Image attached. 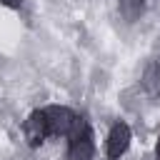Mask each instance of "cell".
Instances as JSON below:
<instances>
[{"instance_id": "4", "label": "cell", "mask_w": 160, "mask_h": 160, "mask_svg": "<svg viewBox=\"0 0 160 160\" xmlns=\"http://www.w3.org/2000/svg\"><path fill=\"white\" fill-rule=\"evenodd\" d=\"M45 138H50V135H48V125H45V115H42V110H35V112L25 120V140H28L32 148H38Z\"/></svg>"}, {"instance_id": "7", "label": "cell", "mask_w": 160, "mask_h": 160, "mask_svg": "<svg viewBox=\"0 0 160 160\" xmlns=\"http://www.w3.org/2000/svg\"><path fill=\"white\" fill-rule=\"evenodd\" d=\"M0 2H2V5H8V8H18L22 0H0Z\"/></svg>"}, {"instance_id": "5", "label": "cell", "mask_w": 160, "mask_h": 160, "mask_svg": "<svg viewBox=\"0 0 160 160\" xmlns=\"http://www.w3.org/2000/svg\"><path fill=\"white\" fill-rule=\"evenodd\" d=\"M142 88L150 95H160V62H150L142 72Z\"/></svg>"}, {"instance_id": "2", "label": "cell", "mask_w": 160, "mask_h": 160, "mask_svg": "<svg viewBox=\"0 0 160 160\" xmlns=\"http://www.w3.org/2000/svg\"><path fill=\"white\" fill-rule=\"evenodd\" d=\"M42 115H45L48 135H70V130H72V125H75V120H78V115H75L72 110L58 108V105L45 108Z\"/></svg>"}, {"instance_id": "6", "label": "cell", "mask_w": 160, "mask_h": 160, "mask_svg": "<svg viewBox=\"0 0 160 160\" xmlns=\"http://www.w3.org/2000/svg\"><path fill=\"white\" fill-rule=\"evenodd\" d=\"M145 10V0H120V12L128 20H138Z\"/></svg>"}, {"instance_id": "3", "label": "cell", "mask_w": 160, "mask_h": 160, "mask_svg": "<svg viewBox=\"0 0 160 160\" xmlns=\"http://www.w3.org/2000/svg\"><path fill=\"white\" fill-rule=\"evenodd\" d=\"M130 145V128L125 122H118L112 125L110 130V138H108V158L110 160H118Z\"/></svg>"}, {"instance_id": "8", "label": "cell", "mask_w": 160, "mask_h": 160, "mask_svg": "<svg viewBox=\"0 0 160 160\" xmlns=\"http://www.w3.org/2000/svg\"><path fill=\"white\" fill-rule=\"evenodd\" d=\"M158 158H160V142H158Z\"/></svg>"}, {"instance_id": "1", "label": "cell", "mask_w": 160, "mask_h": 160, "mask_svg": "<svg viewBox=\"0 0 160 160\" xmlns=\"http://www.w3.org/2000/svg\"><path fill=\"white\" fill-rule=\"evenodd\" d=\"M70 150H68V160H90L92 158V132L88 128V122L82 118L75 120L72 130H70Z\"/></svg>"}]
</instances>
